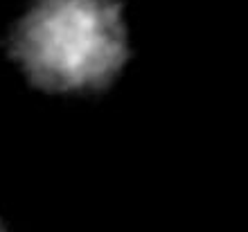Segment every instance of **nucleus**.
Here are the masks:
<instances>
[{
    "label": "nucleus",
    "mask_w": 248,
    "mask_h": 232,
    "mask_svg": "<svg viewBox=\"0 0 248 232\" xmlns=\"http://www.w3.org/2000/svg\"><path fill=\"white\" fill-rule=\"evenodd\" d=\"M14 57L47 88H91L122 65L126 32L113 0H39L18 23Z\"/></svg>",
    "instance_id": "f257e3e1"
}]
</instances>
